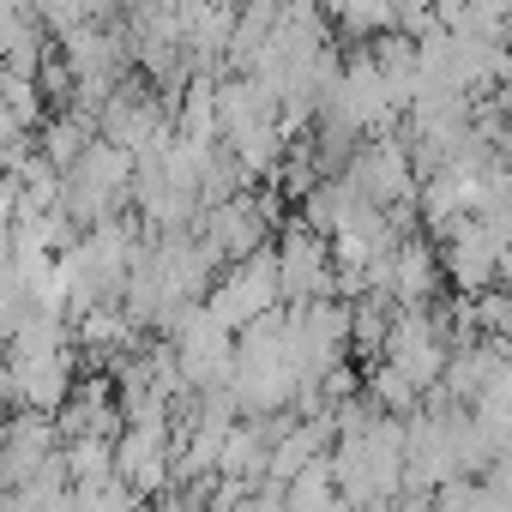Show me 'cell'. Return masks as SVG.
Here are the masks:
<instances>
[{"mask_svg": "<svg viewBox=\"0 0 512 512\" xmlns=\"http://www.w3.org/2000/svg\"><path fill=\"white\" fill-rule=\"evenodd\" d=\"M79 380V338L67 302L31 308L0 344V398L13 410H61Z\"/></svg>", "mask_w": 512, "mask_h": 512, "instance_id": "6da1fadb", "label": "cell"}, {"mask_svg": "<svg viewBox=\"0 0 512 512\" xmlns=\"http://www.w3.org/2000/svg\"><path fill=\"white\" fill-rule=\"evenodd\" d=\"M380 356H386V362H398L422 392H434V386H440V374H446V356H452L446 320H440V314H428V308H398V314H392V326H386Z\"/></svg>", "mask_w": 512, "mask_h": 512, "instance_id": "52a82bcc", "label": "cell"}, {"mask_svg": "<svg viewBox=\"0 0 512 512\" xmlns=\"http://www.w3.org/2000/svg\"><path fill=\"white\" fill-rule=\"evenodd\" d=\"M344 494H338V476H332V458H314L308 470H296L290 482H284V506L290 512H308V506H338Z\"/></svg>", "mask_w": 512, "mask_h": 512, "instance_id": "7c38bea8", "label": "cell"}, {"mask_svg": "<svg viewBox=\"0 0 512 512\" xmlns=\"http://www.w3.org/2000/svg\"><path fill=\"white\" fill-rule=\"evenodd\" d=\"M278 284H284V302L338 296V253H332V235H320L314 223H290V229L278 235Z\"/></svg>", "mask_w": 512, "mask_h": 512, "instance_id": "ba28073f", "label": "cell"}, {"mask_svg": "<svg viewBox=\"0 0 512 512\" xmlns=\"http://www.w3.org/2000/svg\"><path fill=\"white\" fill-rule=\"evenodd\" d=\"M193 229L211 241V253L229 266V260H241V253L266 247V235H272V199H266V193H253V187H241V193L205 205Z\"/></svg>", "mask_w": 512, "mask_h": 512, "instance_id": "9c48e42d", "label": "cell"}, {"mask_svg": "<svg viewBox=\"0 0 512 512\" xmlns=\"http://www.w3.org/2000/svg\"><path fill=\"white\" fill-rule=\"evenodd\" d=\"M169 464H175V422L169 416H139V422H121L115 428V476L139 500H157L163 494Z\"/></svg>", "mask_w": 512, "mask_h": 512, "instance_id": "8992f818", "label": "cell"}, {"mask_svg": "<svg viewBox=\"0 0 512 512\" xmlns=\"http://www.w3.org/2000/svg\"><path fill=\"white\" fill-rule=\"evenodd\" d=\"M97 133L109 145H121L127 157H145L157 151L169 133H175V97H163L157 85H139L133 73L97 103Z\"/></svg>", "mask_w": 512, "mask_h": 512, "instance_id": "5b68a950", "label": "cell"}, {"mask_svg": "<svg viewBox=\"0 0 512 512\" xmlns=\"http://www.w3.org/2000/svg\"><path fill=\"white\" fill-rule=\"evenodd\" d=\"M362 392H368L380 410H392V416H410V410L428 398V392H422L398 362H386V356H374V368H368V386H362Z\"/></svg>", "mask_w": 512, "mask_h": 512, "instance_id": "8fae6325", "label": "cell"}, {"mask_svg": "<svg viewBox=\"0 0 512 512\" xmlns=\"http://www.w3.org/2000/svg\"><path fill=\"white\" fill-rule=\"evenodd\" d=\"M344 175H350V187H356L368 205H380V211H392V217H404V211L416 205V187H422L416 151H410V139L392 133V127H386V133H368V139L350 151Z\"/></svg>", "mask_w": 512, "mask_h": 512, "instance_id": "3957f363", "label": "cell"}, {"mask_svg": "<svg viewBox=\"0 0 512 512\" xmlns=\"http://www.w3.org/2000/svg\"><path fill=\"white\" fill-rule=\"evenodd\" d=\"M205 308H211L229 332H241V326H253L260 314L284 308L278 247H253V253H241V260L217 266V278H211V290H205Z\"/></svg>", "mask_w": 512, "mask_h": 512, "instance_id": "277c9868", "label": "cell"}, {"mask_svg": "<svg viewBox=\"0 0 512 512\" xmlns=\"http://www.w3.org/2000/svg\"><path fill=\"white\" fill-rule=\"evenodd\" d=\"M440 284H446V266H440L434 241H422V235H398L392 266H386V296H392L398 308H434Z\"/></svg>", "mask_w": 512, "mask_h": 512, "instance_id": "30bf717a", "label": "cell"}, {"mask_svg": "<svg viewBox=\"0 0 512 512\" xmlns=\"http://www.w3.org/2000/svg\"><path fill=\"white\" fill-rule=\"evenodd\" d=\"M61 205L79 229L103 223V217H121L133 205V157L121 145H109L103 133L61 169Z\"/></svg>", "mask_w": 512, "mask_h": 512, "instance_id": "7a4b0ae2", "label": "cell"}]
</instances>
